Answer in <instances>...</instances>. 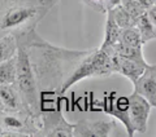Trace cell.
Returning a JSON list of instances; mask_svg holds the SVG:
<instances>
[{"label":"cell","instance_id":"cell-8","mask_svg":"<svg viewBox=\"0 0 156 137\" xmlns=\"http://www.w3.org/2000/svg\"><path fill=\"white\" fill-rule=\"evenodd\" d=\"M116 129L115 120H80L74 123V137H109Z\"/></svg>","mask_w":156,"mask_h":137},{"label":"cell","instance_id":"cell-20","mask_svg":"<svg viewBox=\"0 0 156 137\" xmlns=\"http://www.w3.org/2000/svg\"><path fill=\"white\" fill-rule=\"evenodd\" d=\"M135 2H138L139 4H140V5H142V7H144L146 9H148L151 5H154V0H135Z\"/></svg>","mask_w":156,"mask_h":137},{"label":"cell","instance_id":"cell-5","mask_svg":"<svg viewBox=\"0 0 156 137\" xmlns=\"http://www.w3.org/2000/svg\"><path fill=\"white\" fill-rule=\"evenodd\" d=\"M37 137H74V123H69L60 109H43L37 115Z\"/></svg>","mask_w":156,"mask_h":137},{"label":"cell","instance_id":"cell-14","mask_svg":"<svg viewBox=\"0 0 156 137\" xmlns=\"http://www.w3.org/2000/svg\"><path fill=\"white\" fill-rule=\"evenodd\" d=\"M17 75V56L0 62V84H14Z\"/></svg>","mask_w":156,"mask_h":137},{"label":"cell","instance_id":"cell-22","mask_svg":"<svg viewBox=\"0 0 156 137\" xmlns=\"http://www.w3.org/2000/svg\"><path fill=\"white\" fill-rule=\"evenodd\" d=\"M46 2H48V3H50V4H52V5H53V7H55V5H56V4H57L58 2H60V0H46Z\"/></svg>","mask_w":156,"mask_h":137},{"label":"cell","instance_id":"cell-17","mask_svg":"<svg viewBox=\"0 0 156 137\" xmlns=\"http://www.w3.org/2000/svg\"><path fill=\"white\" fill-rule=\"evenodd\" d=\"M108 11L111 12V14L113 16L116 23L119 25L121 28H126V27H131V26H135V21L133 18H131V16L125 11V8L121 5H117L115 8H111L108 9Z\"/></svg>","mask_w":156,"mask_h":137},{"label":"cell","instance_id":"cell-2","mask_svg":"<svg viewBox=\"0 0 156 137\" xmlns=\"http://www.w3.org/2000/svg\"><path fill=\"white\" fill-rule=\"evenodd\" d=\"M53 8L46 0H0V36L27 34Z\"/></svg>","mask_w":156,"mask_h":137},{"label":"cell","instance_id":"cell-18","mask_svg":"<svg viewBox=\"0 0 156 137\" xmlns=\"http://www.w3.org/2000/svg\"><path fill=\"white\" fill-rule=\"evenodd\" d=\"M121 5H122L125 8V11L131 16V18L135 21V23H136V21H138V18L147 11V9L140 5L138 2H135V0H122Z\"/></svg>","mask_w":156,"mask_h":137},{"label":"cell","instance_id":"cell-21","mask_svg":"<svg viewBox=\"0 0 156 137\" xmlns=\"http://www.w3.org/2000/svg\"><path fill=\"white\" fill-rule=\"evenodd\" d=\"M121 3H122V0H108V9L120 5Z\"/></svg>","mask_w":156,"mask_h":137},{"label":"cell","instance_id":"cell-23","mask_svg":"<svg viewBox=\"0 0 156 137\" xmlns=\"http://www.w3.org/2000/svg\"><path fill=\"white\" fill-rule=\"evenodd\" d=\"M4 111H5V109H4V105H3L2 100H0V114H2V112H4Z\"/></svg>","mask_w":156,"mask_h":137},{"label":"cell","instance_id":"cell-4","mask_svg":"<svg viewBox=\"0 0 156 137\" xmlns=\"http://www.w3.org/2000/svg\"><path fill=\"white\" fill-rule=\"evenodd\" d=\"M116 74L113 58L103 48H91L90 52L82 58L77 65L76 70L68 78L64 85L61 87L60 95L72 88L78 82L83 79H91V78H108Z\"/></svg>","mask_w":156,"mask_h":137},{"label":"cell","instance_id":"cell-7","mask_svg":"<svg viewBox=\"0 0 156 137\" xmlns=\"http://www.w3.org/2000/svg\"><path fill=\"white\" fill-rule=\"evenodd\" d=\"M129 99V118L135 133L143 135L148 129V119L152 106L143 96L133 92Z\"/></svg>","mask_w":156,"mask_h":137},{"label":"cell","instance_id":"cell-13","mask_svg":"<svg viewBox=\"0 0 156 137\" xmlns=\"http://www.w3.org/2000/svg\"><path fill=\"white\" fill-rule=\"evenodd\" d=\"M135 27L138 28L143 44L156 39V28L152 25V22H151L147 12H144L142 16L138 18V21H136V23H135Z\"/></svg>","mask_w":156,"mask_h":137},{"label":"cell","instance_id":"cell-12","mask_svg":"<svg viewBox=\"0 0 156 137\" xmlns=\"http://www.w3.org/2000/svg\"><path fill=\"white\" fill-rule=\"evenodd\" d=\"M105 16H107V18H105V27H104V39H103V43H101L100 47L103 48V49L109 51L120 40L121 27L116 23L115 18L109 11H107Z\"/></svg>","mask_w":156,"mask_h":137},{"label":"cell","instance_id":"cell-1","mask_svg":"<svg viewBox=\"0 0 156 137\" xmlns=\"http://www.w3.org/2000/svg\"><path fill=\"white\" fill-rule=\"evenodd\" d=\"M17 40L26 47L41 95H60L61 87L76 70L77 65L89 51H77L56 47L33 30L18 36Z\"/></svg>","mask_w":156,"mask_h":137},{"label":"cell","instance_id":"cell-9","mask_svg":"<svg viewBox=\"0 0 156 137\" xmlns=\"http://www.w3.org/2000/svg\"><path fill=\"white\" fill-rule=\"evenodd\" d=\"M133 85L134 92L143 96L152 107H156V63H150Z\"/></svg>","mask_w":156,"mask_h":137},{"label":"cell","instance_id":"cell-24","mask_svg":"<svg viewBox=\"0 0 156 137\" xmlns=\"http://www.w3.org/2000/svg\"><path fill=\"white\" fill-rule=\"evenodd\" d=\"M4 136V128L2 127V124H0V137H3Z\"/></svg>","mask_w":156,"mask_h":137},{"label":"cell","instance_id":"cell-3","mask_svg":"<svg viewBox=\"0 0 156 137\" xmlns=\"http://www.w3.org/2000/svg\"><path fill=\"white\" fill-rule=\"evenodd\" d=\"M18 43L17 51V75H16V85L25 110L31 115H38L43 109L41 105V92L37 84V79L34 75L29 53L26 47L22 43Z\"/></svg>","mask_w":156,"mask_h":137},{"label":"cell","instance_id":"cell-26","mask_svg":"<svg viewBox=\"0 0 156 137\" xmlns=\"http://www.w3.org/2000/svg\"><path fill=\"white\" fill-rule=\"evenodd\" d=\"M80 2H81V3H82V2H83V0H80Z\"/></svg>","mask_w":156,"mask_h":137},{"label":"cell","instance_id":"cell-19","mask_svg":"<svg viewBox=\"0 0 156 137\" xmlns=\"http://www.w3.org/2000/svg\"><path fill=\"white\" fill-rule=\"evenodd\" d=\"M146 12H147L148 17H150V19H151V22H152V25H154L155 28H156V4L151 5Z\"/></svg>","mask_w":156,"mask_h":137},{"label":"cell","instance_id":"cell-6","mask_svg":"<svg viewBox=\"0 0 156 137\" xmlns=\"http://www.w3.org/2000/svg\"><path fill=\"white\" fill-rule=\"evenodd\" d=\"M100 107L103 110V112H105L107 115L120 120L124 124L128 136L133 137L135 135V132L130 123V118H129V99L128 97H120L116 92H111L109 95H107L103 99Z\"/></svg>","mask_w":156,"mask_h":137},{"label":"cell","instance_id":"cell-15","mask_svg":"<svg viewBox=\"0 0 156 137\" xmlns=\"http://www.w3.org/2000/svg\"><path fill=\"white\" fill-rule=\"evenodd\" d=\"M18 43L14 35H2L0 36V62L17 56Z\"/></svg>","mask_w":156,"mask_h":137},{"label":"cell","instance_id":"cell-10","mask_svg":"<svg viewBox=\"0 0 156 137\" xmlns=\"http://www.w3.org/2000/svg\"><path fill=\"white\" fill-rule=\"evenodd\" d=\"M112 58H113L116 74H120L125 78H128L133 84L143 74L144 68L150 65V63H142V62L130 60V58H126V57H121L119 55H112Z\"/></svg>","mask_w":156,"mask_h":137},{"label":"cell","instance_id":"cell-16","mask_svg":"<svg viewBox=\"0 0 156 137\" xmlns=\"http://www.w3.org/2000/svg\"><path fill=\"white\" fill-rule=\"evenodd\" d=\"M119 43L124 44V45H128V47H143L144 45L142 43V39H140L138 28L135 26L121 28Z\"/></svg>","mask_w":156,"mask_h":137},{"label":"cell","instance_id":"cell-11","mask_svg":"<svg viewBox=\"0 0 156 137\" xmlns=\"http://www.w3.org/2000/svg\"><path fill=\"white\" fill-rule=\"evenodd\" d=\"M0 100L5 111L25 110L17 88L14 84H0Z\"/></svg>","mask_w":156,"mask_h":137},{"label":"cell","instance_id":"cell-25","mask_svg":"<svg viewBox=\"0 0 156 137\" xmlns=\"http://www.w3.org/2000/svg\"><path fill=\"white\" fill-rule=\"evenodd\" d=\"M154 3H155V4H156V0H154Z\"/></svg>","mask_w":156,"mask_h":137}]
</instances>
